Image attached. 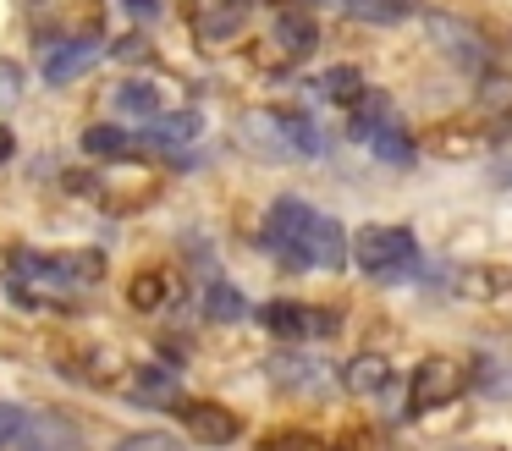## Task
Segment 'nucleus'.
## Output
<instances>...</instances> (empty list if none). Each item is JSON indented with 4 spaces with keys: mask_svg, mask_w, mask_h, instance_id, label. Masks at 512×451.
<instances>
[{
    "mask_svg": "<svg viewBox=\"0 0 512 451\" xmlns=\"http://www.w3.org/2000/svg\"><path fill=\"white\" fill-rule=\"evenodd\" d=\"M353 259L364 264L369 275H397L419 259V242H413L408 226H364L353 237Z\"/></svg>",
    "mask_w": 512,
    "mask_h": 451,
    "instance_id": "obj_1",
    "label": "nucleus"
},
{
    "mask_svg": "<svg viewBox=\"0 0 512 451\" xmlns=\"http://www.w3.org/2000/svg\"><path fill=\"white\" fill-rule=\"evenodd\" d=\"M314 215H320V209H309L303 198H276V204H270V215H265V242L287 264H298V270H303V248H309Z\"/></svg>",
    "mask_w": 512,
    "mask_h": 451,
    "instance_id": "obj_2",
    "label": "nucleus"
},
{
    "mask_svg": "<svg viewBox=\"0 0 512 451\" xmlns=\"http://www.w3.org/2000/svg\"><path fill=\"white\" fill-rule=\"evenodd\" d=\"M17 451H83V435L67 413H28Z\"/></svg>",
    "mask_w": 512,
    "mask_h": 451,
    "instance_id": "obj_3",
    "label": "nucleus"
},
{
    "mask_svg": "<svg viewBox=\"0 0 512 451\" xmlns=\"http://www.w3.org/2000/svg\"><path fill=\"white\" fill-rule=\"evenodd\" d=\"M105 55V44L100 39H61V44H50L45 50V61H39V72H45V83H72V77H83L94 61Z\"/></svg>",
    "mask_w": 512,
    "mask_h": 451,
    "instance_id": "obj_4",
    "label": "nucleus"
},
{
    "mask_svg": "<svg viewBox=\"0 0 512 451\" xmlns=\"http://www.w3.org/2000/svg\"><path fill=\"white\" fill-rule=\"evenodd\" d=\"M177 413H182V424L193 429V440H204V446H226V440L243 435V424H237L232 407H215V402H182Z\"/></svg>",
    "mask_w": 512,
    "mask_h": 451,
    "instance_id": "obj_5",
    "label": "nucleus"
},
{
    "mask_svg": "<svg viewBox=\"0 0 512 451\" xmlns=\"http://www.w3.org/2000/svg\"><path fill=\"white\" fill-rule=\"evenodd\" d=\"M457 363H446V358H430L419 369V380H413V413H424V407H435V402H446V396L457 391Z\"/></svg>",
    "mask_w": 512,
    "mask_h": 451,
    "instance_id": "obj_6",
    "label": "nucleus"
},
{
    "mask_svg": "<svg viewBox=\"0 0 512 451\" xmlns=\"http://www.w3.org/2000/svg\"><path fill=\"white\" fill-rule=\"evenodd\" d=\"M270 39H276L281 61H303V55L314 50V17H303V11H281L276 28H270Z\"/></svg>",
    "mask_w": 512,
    "mask_h": 451,
    "instance_id": "obj_7",
    "label": "nucleus"
},
{
    "mask_svg": "<svg viewBox=\"0 0 512 451\" xmlns=\"http://www.w3.org/2000/svg\"><path fill=\"white\" fill-rule=\"evenodd\" d=\"M265 325L281 330V336H314V330H331V314H303L298 303H270L265 308Z\"/></svg>",
    "mask_w": 512,
    "mask_h": 451,
    "instance_id": "obj_8",
    "label": "nucleus"
},
{
    "mask_svg": "<svg viewBox=\"0 0 512 451\" xmlns=\"http://www.w3.org/2000/svg\"><path fill=\"white\" fill-rule=\"evenodd\" d=\"M386 380H391V363L380 358V352H375V358L364 352V358H353V363H347V391H358V396L386 391Z\"/></svg>",
    "mask_w": 512,
    "mask_h": 451,
    "instance_id": "obj_9",
    "label": "nucleus"
},
{
    "mask_svg": "<svg viewBox=\"0 0 512 451\" xmlns=\"http://www.w3.org/2000/svg\"><path fill=\"white\" fill-rule=\"evenodd\" d=\"M320 94L331 99V105H358V99H364V72H358V66H331V72L320 77Z\"/></svg>",
    "mask_w": 512,
    "mask_h": 451,
    "instance_id": "obj_10",
    "label": "nucleus"
},
{
    "mask_svg": "<svg viewBox=\"0 0 512 451\" xmlns=\"http://www.w3.org/2000/svg\"><path fill=\"white\" fill-rule=\"evenodd\" d=\"M364 143H369V149H375L386 165H413V143L402 138V132L391 127V121H380V127H369V138H364Z\"/></svg>",
    "mask_w": 512,
    "mask_h": 451,
    "instance_id": "obj_11",
    "label": "nucleus"
},
{
    "mask_svg": "<svg viewBox=\"0 0 512 451\" xmlns=\"http://www.w3.org/2000/svg\"><path fill=\"white\" fill-rule=\"evenodd\" d=\"M116 110L122 116H144V127L160 116V94L155 83H122V94H116Z\"/></svg>",
    "mask_w": 512,
    "mask_h": 451,
    "instance_id": "obj_12",
    "label": "nucleus"
},
{
    "mask_svg": "<svg viewBox=\"0 0 512 451\" xmlns=\"http://www.w3.org/2000/svg\"><path fill=\"white\" fill-rule=\"evenodd\" d=\"M204 308H210V319H221V325H232V319H243V314H248V297L237 292V286L215 281V286H210V297H204Z\"/></svg>",
    "mask_w": 512,
    "mask_h": 451,
    "instance_id": "obj_13",
    "label": "nucleus"
},
{
    "mask_svg": "<svg viewBox=\"0 0 512 451\" xmlns=\"http://www.w3.org/2000/svg\"><path fill=\"white\" fill-rule=\"evenodd\" d=\"M149 138H155V143H188V138H199V116H193V110H177V116H155Z\"/></svg>",
    "mask_w": 512,
    "mask_h": 451,
    "instance_id": "obj_14",
    "label": "nucleus"
},
{
    "mask_svg": "<svg viewBox=\"0 0 512 451\" xmlns=\"http://www.w3.org/2000/svg\"><path fill=\"white\" fill-rule=\"evenodd\" d=\"M237 28H243V6H237V0H232V6H221V11H204V17H199V33H204V39H215V44L232 39Z\"/></svg>",
    "mask_w": 512,
    "mask_h": 451,
    "instance_id": "obj_15",
    "label": "nucleus"
},
{
    "mask_svg": "<svg viewBox=\"0 0 512 451\" xmlns=\"http://www.w3.org/2000/svg\"><path fill=\"white\" fill-rule=\"evenodd\" d=\"M83 149H89V154H127V149H133V138H127L122 127H105V121H100V127L83 132Z\"/></svg>",
    "mask_w": 512,
    "mask_h": 451,
    "instance_id": "obj_16",
    "label": "nucleus"
},
{
    "mask_svg": "<svg viewBox=\"0 0 512 451\" xmlns=\"http://www.w3.org/2000/svg\"><path fill=\"white\" fill-rule=\"evenodd\" d=\"M342 6L353 11V17H369V22H397L413 0H342Z\"/></svg>",
    "mask_w": 512,
    "mask_h": 451,
    "instance_id": "obj_17",
    "label": "nucleus"
},
{
    "mask_svg": "<svg viewBox=\"0 0 512 451\" xmlns=\"http://www.w3.org/2000/svg\"><path fill=\"white\" fill-rule=\"evenodd\" d=\"M116 451H182V440H177V435H166V429H144V435L116 440Z\"/></svg>",
    "mask_w": 512,
    "mask_h": 451,
    "instance_id": "obj_18",
    "label": "nucleus"
},
{
    "mask_svg": "<svg viewBox=\"0 0 512 451\" xmlns=\"http://www.w3.org/2000/svg\"><path fill=\"white\" fill-rule=\"evenodd\" d=\"M17 99H23V66L0 61V105H17Z\"/></svg>",
    "mask_w": 512,
    "mask_h": 451,
    "instance_id": "obj_19",
    "label": "nucleus"
},
{
    "mask_svg": "<svg viewBox=\"0 0 512 451\" xmlns=\"http://www.w3.org/2000/svg\"><path fill=\"white\" fill-rule=\"evenodd\" d=\"M23 424H28V413H23V407L0 402V446H17V435H23Z\"/></svg>",
    "mask_w": 512,
    "mask_h": 451,
    "instance_id": "obj_20",
    "label": "nucleus"
},
{
    "mask_svg": "<svg viewBox=\"0 0 512 451\" xmlns=\"http://www.w3.org/2000/svg\"><path fill=\"white\" fill-rule=\"evenodd\" d=\"M12 154H17V138H12V132H6V127H0V165L12 160Z\"/></svg>",
    "mask_w": 512,
    "mask_h": 451,
    "instance_id": "obj_21",
    "label": "nucleus"
},
{
    "mask_svg": "<svg viewBox=\"0 0 512 451\" xmlns=\"http://www.w3.org/2000/svg\"><path fill=\"white\" fill-rule=\"evenodd\" d=\"M127 6H133L138 17H155V11H160V0H127Z\"/></svg>",
    "mask_w": 512,
    "mask_h": 451,
    "instance_id": "obj_22",
    "label": "nucleus"
}]
</instances>
